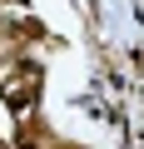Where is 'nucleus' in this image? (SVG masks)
<instances>
[{
	"label": "nucleus",
	"mask_w": 144,
	"mask_h": 149,
	"mask_svg": "<svg viewBox=\"0 0 144 149\" xmlns=\"http://www.w3.org/2000/svg\"><path fill=\"white\" fill-rule=\"evenodd\" d=\"M40 134H45V129H40V124H30V129H20V134H15V144H20V149H35V144H40Z\"/></svg>",
	"instance_id": "f257e3e1"
},
{
	"label": "nucleus",
	"mask_w": 144,
	"mask_h": 149,
	"mask_svg": "<svg viewBox=\"0 0 144 149\" xmlns=\"http://www.w3.org/2000/svg\"><path fill=\"white\" fill-rule=\"evenodd\" d=\"M50 149H75V144H50Z\"/></svg>",
	"instance_id": "f03ea898"
},
{
	"label": "nucleus",
	"mask_w": 144,
	"mask_h": 149,
	"mask_svg": "<svg viewBox=\"0 0 144 149\" xmlns=\"http://www.w3.org/2000/svg\"><path fill=\"white\" fill-rule=\"evenodd\" d=\"M0 5H5V0H0Z\"/></svg>",
	"instance_id": "7ed1b4c3"
}]
</instances>
